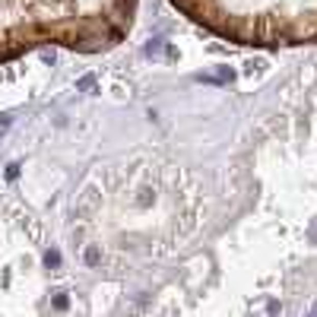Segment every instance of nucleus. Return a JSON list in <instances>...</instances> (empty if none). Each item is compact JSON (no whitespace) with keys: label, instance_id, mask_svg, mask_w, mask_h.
<instances>
[{"label":"nucleus","instance_id":"obj_1","mask_svg":"<svg viewBox=\"0 0 317 317\" xmlns=\"http://www.w3.org/2000/svg\"><path fill=\"white\" fill-rule=\"evenodd\" d=\"M137 0H0V64L61 45L98 54L127 38Z\"/></svg>","mask_w":317,"mask_h":317},{"label":"nucleus","instance_id":"obj_2","mask_svg":"<svg viewBox=\"0 0 317 317\" xmlns=\"http://www.w3.org/2000/svg\"><path fill=\"white\" fill-rule=\"evenodd\" d=\"M187 19L235 45H317V0H171Z\"/></svg>","mask_w":317,"mask_h":317},{"label":"nucleus","instance_id":"obj_3","mask_svg":"<svg viewBox=\"0 0 317 317\" xmlns=\"http://www.w3.org/2000/svg\"><path fill=\"white\" fill-rule=\"evenodd\" d=\"M314 241H317V232H314Z\"/></svg>","mask_w":317,"mask_h":317}]
</instances>
